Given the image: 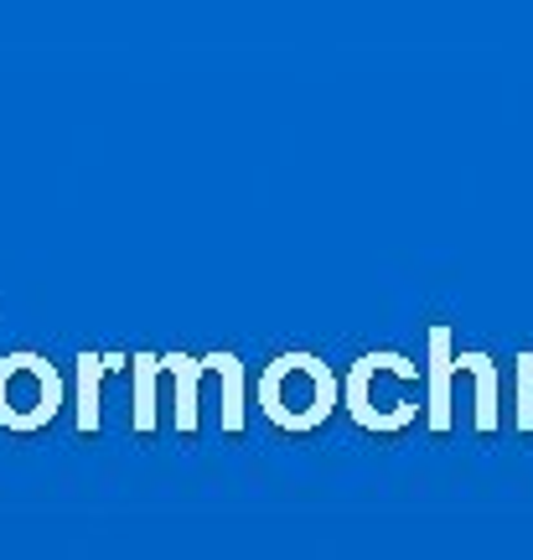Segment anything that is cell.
Returning a JSON list of instances; mask_svg holds the SVG:
<instances>
[{"instance_id": "obj_7", "label": "cell", "mask_w": 533, "mask_h": 560, "mask_svg": "<svg viewBox=\"0 0 533 560\" xmlns=\"http://www.w3.org/2000/svg\"><path fill=\"white\" fill-rule=\"evenodd\" d=\"M161 369L171 374V389H177V410H171V425L181 436L198 431V380L213 374L208 359H187V353H161Z\"/></svg>"}, {"instance_id": "obj_6", "label": "cell", "mask_w": 533, "mask_h": 560, "mask_svg": "<svg viewBox=\"0 0 533 560\" xmlns=\"http://www.w3.org/2000/svg\"><path fill=\"white\" fill-rule=\"evenodd\" d=\"M130 363L135 359H125V353H79V431L83 436H99V425H104V410H99L104 374L130 369Z\"/></svg>"}, {"instance_id": "obj_9", "label": "cell", "mask_w": 533, "mask_h": 560, "mask_svg": "<svg viewBox=\"0 0 533 560\" xmlns=\"http://www.w3.org/2000/svg\"><path fill=\"white\" fill-rule=\"evenodd\" d=\"M130 374H135V405H130V425H135V436H156V380L166 374L161 369V353H135L130 363Z\"/></svg>"}, {"instance_id": "obj_3", "label": "cell", "mask_w": 533, "mask_h": 560, "mask_svg": "<svg viewBox=\"0 0 533 560\" xmlns=\"http://www.w3.org/2000/svg\"><path fill=\"white\" fill-rule=\"evenodd\" d=\"M62 374L52 359L42 353H0V425L16 436H37L47 431L62 410Z\"/></svg>"}, {"instance_id": "obj_8", "label": "cell", "mask_w": 533, "mask_h": 560, "mask_svg": "<svg viewBox=\"0 0 533 560\" xmlns=\"http://www.w3.org/2000/svg\"><path fill=\"white\" fill-rule=\"evenodd\" d=\"M208 369L217 374V384H223V431L228 436H238L244 431V420H249V405H244V363H238V353H208Z\"/></svg>"}, {"instance_id": "obj_4", "label": "cell", "mask_w": 533, "mask_h": 560, "mask_svg": "<svg viewBox=\"0 0 533 560\" xmlns=\"http://www.w3.org/2000/svg\"><path fill=\"white\" fill-rule=\"evenodd\" d=\"M461 374L455 369V332L446 322H435L430 327V369H425V425H430L435 436H446L451 431V380Z\"/></svg>"}, {"instance_id": "obj_10", "label": "cell", "mask_w": 533, "mask_h": 560, "mask_svg": "<svg viewBox=\"0 0 533 560\" xmlns=\"http://www.w3.org/2000/svg\"><path fill=\"white\" fill-rule=\"evenodd\" d=\"M513 425L523 436H533V348L518 353V416H513Z\"/></svg>"}, {"instance_id": "obj_1", "label": "cell", "mask_w": 533, "mask_h": 560, "mask_svg": "<svg viewBox=\"0 0 533 560\" xmlns=\"http://www.w3.org/2000/svg\"><path fill=\"white\" fill-rule=\"evenodd\" d=\"M342 410L378 436L410 431L425 410V384H419V363L410 353H363L342 380Z\"/></svg>"}, {"instance_id": "obj_2", "label": "cell", "mask_w": 533, "mask_h": 560, "mask_svg": "<svg viewBox=\"0 0 533 560\" xmlns=\"http://www.w3.org/2000/svg\"><path fill=\"white\" fill-rule=\"evenodd\" d=\"M259 410L270 416L280 431H317L336 416L342 405V384L317 353H280L259 369Z\"/></svg>"}, {"instance_id": "obj_5", "label": "cell", "mask_w": 533, "mask_h": 560, "mask_svg": "<svg viewBox=\"0 0 533 560\" xmlns=\"http://www.w3.org/2000/svg\"><path fill=\"white\" fill-rule=\"evenodd\" d=\"M455 369L461 374H472V389H476V431L482 436H493L497 425H502V369H497L487 353H476V348H455Z\"/></svg>"}]
</instances>
